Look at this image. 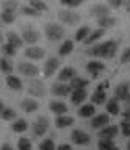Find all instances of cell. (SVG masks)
I'll use <instances>...</instances> for the list:
<instances>
[{"mask_svg": "<svg viewBox=\"0 0 130 150\" xmlns=\"http://www.w3.org/2000/svg\"><path fill=\"white\" fill-rule=\"evenodd\" d=\"M118 50V42L116 41H104L99 44L91 45L86 50V55L94 56V58H104V59H111L116 55Z\"/></svg>", "mask_w": 130, "mask_h": 150, "instance_id": "6da1fadb", "label": "cell"}, {"mask_svg": "<svg viewBox=\"0 0 130 150\" xmlns=\"http://www.w3.org/2000/svg\"><path fill=\"white\" fill-rule=\"evenodd\" d=\"M44 35L50 42H58V41L64 39L66 31H64V27L61 23L49 22V23H45V27H44Z\"/></svg>", "mask_w": 130, "mask_h": 150, "instance_id": "7a4b0ae2", "label": "cell"}, {"mask_svg": "<svg viewBox=\"0 0 130 150\" xmlns=\"http://www.w3.org/2000/svg\"><path fill=\"white\" fill-rule=\"evenodd\" d=\"M21 36L24 39V44L27 45H36L41 39V31L38 28H35L33 25H24L22 27V31H21Z\"/></svg>", "mask_w": 130, "mask_h": 150, "instance_id": "3957f363", "label": "cell"}, {"mask_svg": "<svg viewBox=\"0 0 130 150\" xmlns=\"http://www.w3.org/2000/svg\"><path fill=\"white\" fill-rule=\"evenodd\" d=\"M27 92L30 94L33 98H41L47 94V88L45 83L39 78H30L28 84H27Z\"/></svg>", "mask_w": 130, "mask_h": 150, "instance_id": "277c9868", "label": "cell"}, {"mask_svg": "<svg viewBox=\"0 0 130 150\" xmlns=\"http://www.w3.org/2000/svg\"><path fill=\"white\" fill-rule=\"evenodd\" d=\"M58 21L63 23V25H67V27H74L77 25L78 22L82 21V16L78 13H75L74 9H61V11H58Z\"/></svg>", "mask_w": 130, "mask_h": 150, "instance_id": "5b68a950", "label": "cell"}, {"mask_svg": "<svg viewBox=\"0 0 130 150\" xmlns=\"http://www.w3.org/2000/svg\"><path fill=\"white\" fill-rule=\"evenodd\" d=\"M49 127H50L49 117L47 116H38L36 120L33 122V125H31V130H33V134L36 138H41V136H44L49 131Z\"/></svg>", "mask_w": 130, "mask_h": 150, "instance_id": "8992f818", "label": "cell"}, {"mask_svg": "<svg viewBox=\"0 0 130 150\" xmlns=\"http://www.w3.org/2000/svg\"><path fill=\"white\" fill-rule=\"evenodd\" d=\"M17 70H19L21 75H24L27 78H38V75L41 72L35 63H28V61H22V63L17 64Z\"/></svg>", "mask_w": 130, "mask_h": 150, "instance_id": "52a82bcc", "label": "cell"}, {"mask_svg": "<svg viewBox=\"0 0 130 150\" xmlns=\"http://www.w3.org/2000/svg\"><path fill=\"white\" fill-rule=\"evenodd\" d=\"M88 13H90L91 17H94L97 21V19L111 16V8L108 6V5H104V3H96V5H92V6H90Z\"/></svg>", "mask_w": 130, "mask_h": 150, "instance_id": "ba28073f", "label": "cell"}, {"mask_svg": "<svg viewBox=\"0 0 130 150\" xmlns=\"http://www.w3.org/2000/svg\"><path fill=\"white\" fill-rule=\"evenodd\" d=\"M58 69H60V59L57 56H49L43 66V75L45 78H50L52 75L57 74Z\"/></svg>", "mask_w": 130, "mask_h": 150, "instance_id": "9c48e42d", "label": "cell"}, {"mask_svg": "<svg viewBox=\"0 0 130 150\" xmlns=\"http://www.w3.org/2000/svg\"><path fill=\"white\" fill-rule=\"evenodd\" d=\"M25 58H28L31 61H41L45 58V49H43V47L39 45H28L24 52Z\"/></svg>", "mask_w": 130, "mask_h": 150, "instance_id": "30bf717a", "label": "cell"}, {"mask_svg": "<svg viewBox=\"0 0 130 150\" xmlns=\"http://www.w3.org/2000/svg\"><path fill=\"white\" fill-rule=\"evenodd\" d=\"M50 92H52V96H55V97H67V96H71L72 89L69 86V83L57 81L50 86Z\"/></svg>", "mask_w": 130, "mask_h": 150, "instance_id": "8fae6325", "label": "cell"}, {"mask_svg": "<svg viewBox=\"0 0 130 150\" xmlns=\"http://www.w3.org/2000/svg\"><path fill=\"white\" fill-rule=\"evenodd\" d=\"M71 141L77 145H88L91 142V136L88 134L85 130L75 128V130H72V133H71Z\"/></svg>", "mask_w": 130, "mask_h": 150, "instance_id": "7c38bea8", "label": "cell"}, {"mask_svg": "<svg viewBox=\"0 0 130 150\" xmlns=\"http://www.w3.org/2000/svg\"><path fill=\"white\" fill-rule=\"evenodd\" d=\"M102 70H105V63H102L100 59H91L86 64V72L91 75V78H97Z\"/></svg>", "mask_w": 130, "mask_h": 150, "instance_id": "4fadbf2b", "label": "cell"}, {"mask_svg": "<svg viewBox=\"0 0 130 150\" xmlns=\"http://www.w3.org/2000/svg\"><path fill=\"white\" fill-rule=\"evenodd\" d=\"M114 98L116 100H125L129 96H130V83L129 81H121L116 84V88H114Z\"/></svg>", "mask_w": 130, "mask_h": 150, "instance_id": "5bb4252c", "label": "cell"}, {"mask_svg": "<svg viewBox=\"0 0 130 150\" xmlns=\"http://www.w3.org/2000/svg\"><path fill=\"white\" fill-rule=\"evenodd\" d=\"M110 125V114L102 112V114H96L94 117H91V128H94L99 131L100 128Z\"/></svg>", "mask_w": 130, "mask_h": 150, "instance_id": "9a60e30c", "label": "cell"}, {"mask_svg": "<svg viewBox=\"0 0 130 150\" xmlns=\"http://www.w3.org/2000/svg\"><path fill=\"white\" fill-rule=\"evenodd\" d=\"M5 39H6V44L13 45V47H14V49H17V50L24 47V39H22V36H21L17 31L10 30V31L5 35Z\"/></svg>", "mask_w": 130, "mask_h": 150, "instance_id": "2e32d148", "label": "cell"}, {"mask_svg": "<svg viewBox=\"0 0 130 150\" xmlns=\"http://www.w3.org/2000/svg\"><path fill=\"white\" fill-rule=\"evenodd\" d=\"M49 110L50 112H53L55 116H63V114H67L69 108L64 102L61 100H50L49 102Z\"/></svg>", "mask_w": 130, "mask_h": 150, "instance_id": "e0dca14e", "label": "cell"}, {"mask_svg": "<svg viewBox=\"0 0 130 150\" xmlns=\"http://www.w3.org/2000/svg\"><path fill=\"white\" fill-rule=\"evenodd\" d=\"M6 86L11 89V91H14V92H21L22 89H24V83H22V80L17 77V75H6Z\"/></svg>", "mask_w": 130, "mask_h": 150, "instance_id": "ac0fdd59", "label": "cell"}, {"mask_svg": "<svg viewBox=\"0 0 130 150\" xmlns=\"http://www.w3.org/2000/svg\"><path fill=\"white\" fill-rule=\"evenodd\" d=\"M77 75V70L71 67V66H66V67H63L61 70L58 72V81H61V83H69L71 80L74 78Z\"/></svg>", "mask_w": 130, "mask_h": 150, "instance_id": "d6986e66", "label": "cell"}, {"mask_svg": "<svg viewBox=\"0 0 130 150\" xmlns=\"http://www.w3.org/2000/svg\"><path fill=\"white\" fill-rule=\"evenodd\" d=\"M21 108L24 110V112L31 114V112H36L39 110V103H38V100H35L33 97H27L21 102Z\"/></svg>", "mask_w": 130, "mask_h": 150, "instance_id": "ffe728a7", "label": "cell"}, {"mask_svg": "<svg viewBox=\"0 0 130 150\" xmlns=\"http://www.w3.org/2000/svg\"><path fill=\"white\" fill-rule=\"evenodd\" d=\"M71 102H72V105H83L85 103V100L88 98V91L86 89H75V91H72L71 92Z\"/></svg>", "mask_w": 130, "mask_h": 150, "instance_id": "44dd1931", "label": "cell"}, {"mask_svg": "<svg viewBox=\"0 0 130 150\" xmlns=\"http://www.w3.org/2000/svg\"><path fill=\"white\" fill-rule=\"evenodd\" d=\"M78 116L82 119H91V117L96 116V105L92 103H83L78 108Z\"/></svg>", "mask_w": 130, "mask_h": 150, "instance_id": "7402d4cb", "label": "cell"}, {"mask_svg": "<svg viewBox=\"0 0 130 150\" xmlns=\"http://www.w3.org/2000/svg\"><path fill=\"white\" fill-rule=\"evenodd\" d=\"M105 36V30H102V28H96V30H91V33L88 35V38L85 41H83V44L85 45H94L97 41L100 39V38Z\"/></svg>", "mask_w": 130, "mask_h": 150, "instance_id": "603a6c76", "label": "cell"}, {"mask_svg": "<svg viewBox=\"0 0 130 150\" xmlns=\"http://www.w3.org/2000/svg\"><path fill=\"white\" fill-rule=\"evenodd\" d=\"M71 125H74V117L69 116V114L57 116V119H55V127H57V128H60V130L69 128Z\"/></svg>", "mask_w": 130, "mask_h": 150, "instance_id": "cb8c5ba5", "label": "cell"}, {"mask_svg": "<svg viewBox=\"0 0 130 150\" xmlns=\"http://www.w3.org/2000/svg\"><path fill=\"white\" fill-rule=\"evenodd\" d=\"M88 84H90V80L83 78V77H80V75H75V77L69 81V86H71L72 91H75V89H86Z\"/></svg>", "mask_w": 130, "mask_h": 150, "instance_id": "d4e9b609", "label": "cell"}, {"mask_svg": "<svg viewBox=\"0 0 130 150\" xmlns=\"http://www.w3.org/2000/svg\"><path fill=\"white\" fill-rule=\"evenodd\" d=\"M105 108H107V114L110 116H118L121 112V105H119V100H116V98H108L105 103Z\"/></svg>", "mask_w": 130, "mask_h": 150, "instance_id": "484cf974", "label": "cell"}, {"mask_svg": "<svg viewBox=\"0 0 130 150\" xmlns=\"http://www.w3.org/2000/svg\"><path fill=\"white\" fill-rule=\"evenodd\" d=\"M118 134V127L116 125H107L99 130V138H107V139H114Z\"/></svg>", "mask_w": 130, "mask_h": 150, "instance_id": "4316f807", "label": "cell"}, {"mask_svg": "<svg viewBox=\"0 0 130 150\" xmlns=\"http://www.w3.org/2000/svg\"><path fill=\"white\" fill-rule=\"evenodd\" d=\"M74 47H75V44H74L72 39H64L58 49V55L60 56H69L74 52Z\"/></svg>", "mask_w": 130, "mask_h": 150, "instance_id": "83f0119b", "label": "cell"}, {"mask_svg": "<svg viewBox=\"0 0 130 150\" xmlns=\"http://www.w3.org/2000/svg\"><path fill=\"white\" fill-rule=\"evenodd\" d=\"M107 100H108V97H107V92L105 91H100V89H96L94 92L91 94V103L92 105H104V103H107Z\"/></svg>", "mask_w": 130, "mask_h": 150, "instance_id": "f1b7e54d", "label": "cell"}, {"mask_svg": "<svg viewBox=\"0 0 130 150\" xmlns=\"http://www.w3.org/2000/svg\"><path fill=\"white\" fill-rule=\"evenodd\" d=\"M0 119L6 120V122H14L17 119V112H16L14 108L5 106L3 110H0Z\"/></svg>", "mask_w": 130, "mask_h": 150, "instance_id": "f546056e", "label": "cell"}, {"mask_svg": "<svg viewBox=\"0 0 130 150\" xmlns=\"http://www.w3.org/2000/svg\"><path fill=\"white\" fill-rule=\"evenodd\" d=\"M13 70H14V64H13L11 58L2 56V58H0V72L5 74V75H11Z\"/></svg>", "mask_w": 130, "mask_h": 150, "instance_id": "4dcf8cb0", "label": "cell"}, {"mask_svg": "<svg viewBox=\"0 0 130 150\" xmlns=\"http://www.w3.org/2000/svg\"><path fill=\"white\" fill-rule=\"evenodd\" d=\"M0 19H2V23H5V25H11V23L16 21V11H11V9H2V13H0Z\"/></svg>", "mask_w": 130, "mask_h": 150, "instance_id": "1f68e13d", "label": "cell"}, {"mask_svg": "<svg viewBox=\"0 0 130 150\" xmlns=\"http://www.w3.org/2000/svg\"><path fill=\"white\" fill-rule=\"evenodd\" d=\"M116 17L113 16H107V17H102V19H97V27L102 28V30H105V28H111L116 25Z\"/></svg>", "mask_w": 130, "mask_h": 150, "instance_id": "d6a6232c", "label": "cell"}, {"mask_svg": "<svg viewBox=\"0 0 130 150\" xmlns=\"http://www.w3.org/2000/svg\"><path fill=\"white\" fill-rule=\"evenodd\" d=\"M90 33H91V28L88 25H83V27H80L75 33H74V39H75L77 42H83L88 38Z\"/></svg>", "mask_w": 130, "mask_h": 150, "instance_id": "836d02e7", "label": "cell"}, {"mask_svg": "<svg viewBox=\"0 0 130 150\" xmlns=\"http://www.w3.org/2000/svg\"><path fill=\"white\" fill-rule=\"evenodd\" d=\"M27 128H28V122L25 119H16L11 125V130L14 133H24V131H27Z\"/></svg>", "mask_w": 130, "mask_h": 150, "instance_id": "e575fe53", "label": "cell"}, {"mask_svg": "<svg viewBox=\"0 0 130 150\" xmlns=\"http://www.w3.org/2000/svg\"><path fill=\"white\" fill-rule=\"evenodd\" d=\"M116 147L113 139H107V138H100L97 141V150H113Z\"/></svg>", "mask_w": 130, "mask_h": 150, "instance_id": "d590c367", "label": "cell"}, {"mask_svg": "<svg viewBox=\"0 0 130 150\" xmlns=\"http://www.w3.org/2000/svg\"><path fill=\"white\" fill-rule=\"evenodd\" d=\"M28 5H30L31 8H35L36 11H38V13H41V14H43V13H45V11L49 9L47 3H45L44 0H28Z\"/></svg>", "mask_w": 130, "mask_h": 150, "instance_id": "8d00e7d4", "label": "cell"}, {"mask_svg": "<svg viewBox=\"0 0 130 150\" xmlns=\"http://www.w3.org/2000/svg\"><path fill=\"white\" fill-rule=\"evenodd\" d=\"M17 150H33V144H31V139L22 136L17 141Z\"/></svg>", "mask_w": 130, "mask_h": 150, "instance_id": "74e56055", "label": "cell"}, {"mask_svg": "<svg viewBox=\"0 0 130 150\" xmlns=\"http://www.w3.org/2000/svg\"><path fill=\"white\" fill-rule=\"evenodd\" d=\"M16 53H17V49H14L13 45H10V44H2V55L5 56V58H13V56H16Z\"/></svg>", "mask_w": 130, "mask_h": 150, "instance_id": "f35d334b", "label": "cell"}, {"mask_svg": "<svg viewBox=\"0 0 130 150\" xmlns=\"http://www.w3.org/2000/svg\"><path fill=\"white\" fill-rule=\"evenodd\" d=\"M39 150H57V144H55L53 139L45 138L39 142Z\"/></svg>", "mask_w": 130, "mask_h": 150, "instance_id": "ab89813d", "label": "cell"}, {"mask_svg": "<svg viewBox=\"0 0 130 150\" xmlns=\"http://www.w3.org/2000/svg\"><path fill=\"white\" fill-rule=\"evenodd\" d=\"M21 13L24 14V16H28V17H39L41 13H38L35 8H31L30 5H24V6H21Z\"/></svg>", "mask_w": 130, "mask_h": 150, "instance_id": "60d3db41", "label": "cell"}, {"mask_svg": "<svg viewBox=\"0 0 130 150\" xmlns=\"http://www.w3.org/2000/svg\"><path fill=\"white\" fill-rule=\"evenodd\" d=\"M86 0H60V3L63 5V6H66L69 9H74L77 6H80V5H83Z\"/></svg>", "mask_w": 130, "mask_h": 150, "instance_id": "b9f144b4", "label": "cell"}, {"mask_svg": "<svg viewBox=\"0 0 130 150\" xmlns=\"http://www.w3.org/2000/svg\"><path fill=\"white\" fill-rule=\"evenodd\" d=\"M2 8L3 9H11V11H17V8H19V2H17V0H3Z\"/></svg>", "mask_w": 130, "mask_h": 150, "instance_id": "7bdbcfd3", "label": "cell"}, {"mask_svg": "<svg viewBox=\"0 0 130 150\" xmlns=\"http://www.w3.org/2000/svg\"><path fill=\"white\" fill-rule=\"evenodd\" d=\"M119 61H121V64H129L130 63V47H127V49L122 50Z\"/></svg>", "mask_w": 130, "mask_h": 150, "instance_id": "ee69618b", "label": "cell"}, {"mask_svg": "<svg viewBox=\"0 0 130 150\" xmlns=\"http://www.w3.org/2000/svg\"><path fill=\"white\" fill-rule=\"evenodd\" d=\"M121 133H122L125 138H130V122H127V120L121 122Z\"/></svg>", "mask_w": 130, "mask_h": 150, "instance_id": "f6af8a7d", "label": "cell"}, {"mask_svg": "<svg viewBox=\"0 0 130 150\" xmlns=\"http://www.w3.org/2000/svg\"><path fill=\"white\" fill-rule=\"evenodd\" d=\"M125 3V0H108V6L110 8H121L122 6V5Z\"/></svg>", "mask_w": 130, "mask_h": 150, "instance_id": "bcb514c9", "label": "cell"}, {"mask_svg": "<svg viewBox=\"0 0 130 150\" xmlns=\"http://www.w3.org/2000/svg\"><path fill=\"white\" fill-rule=\"evenodd\" d=\"M57 150H72V147H71V144H60V145H57Z\"/></svg>", "mask_w": 130, "mask_h": 150, "instance_id": "7dc6e473", "label": "cell"}, {"mask_svg": "<svg viewBox=\"0 0 130 150\" xmlns=\"http://www.w3.org/2000/svg\"><path fill=\"white\" fill-rule=\"evenodd\" d=\"M122 116H124V120H127V122H130V106H127L124 110V112H122Z\"/></svg>", "mask_w": 130, "mask_h": 150, "instance_id": "c3c4849f", "label": "cell"}, {"mask_svg": "<svg viewBox=\"0 0 130 150\" xmlns=\"http://www.w3.org/2000/svg\"><path fill=\"white\" fill-rule=\"evenodd\" d=\"M0 150H16V149L13 147L11 144H8V142H5V144H2V147H0Z\"/></svg>", "mask_w": 130, "mask_h": 150, "instance_id": "681fc988", "label": "cell"}, {"mask_svg": "<svg viewBox=\"0 0 130 150\" xmlns=\"http://www.w3.org/2000/svg\"><path fill=\"white\" fill-rule=\"evenodd\" d=\"M125 8H127V13H130V0H125Z\"/></svg>", "mask_w": 130, "mask_h": 150, "instance_id": "f907efd6", "label": "cell"}, {"mask_svg": "<svg viewBox=\"0 0 130 150\" xmlns=\"http://www.w3.org/2000/svg\"><path fill=\"white\" fill-rule=\"evenodd\" d=\"M124 102H125V105H127V106H130V96H129L127 98H125V100H124Z\"/></svg>", "mask_w": 130, "mask_h": 150, "instance_id": "816d5d0a", "label": "cell"}, {"mask_svg": "<svg viewBox=\"0 0 130 150\" xmlns=\"http://www.w3.org/2000/svg\"><path fill=\"white\" fill-rule=\"evenodd\" d=\"M3 108H5V105H3V100L0 98V110H3Z\"/></svg>", "mask_w": 130, "mask_h": 150, "instance_id": "f5cc1de1", "label": "cell"}, {"mask_svg": "<svg viewBox=\"0 0 130 150\" xmlns=\"http://www.w3.org/2000/svg\"><path fill=\"white\" fill-rule=\"evenodd\" d=\"M125 149H127V150H130V139L127 141V144H125Z\"/></svg>", "mask_w": 130, "mask_h": 150, "instance_id": "db71d44e", "label": "cell"}, {"mask_svg": "<svg viewBox=\"0 0 130 150\" xmlns=\"http://www.w3.org/2000/svg\"><path fill=\"white\" fill-rule=\"evenodd\" d=\"M2 44H3V35L0 33V45H2Z\"/></svg>", "mask_w": 130, "mask_h": 150, "instance_id": "11a10c76", "label": "cell"}, {"mask_svg": "<svg viewBox=\"0 0 130 150\" xmlns=\"http://www.w3.org/2000/svg\"><path fill=\"white\" fill-rule=\"evenodd\" d=\"M0 27H2V19H0Z\"/></svg>", "mask_w": 130, "mask_h": 150, "instance_id": "9f6ffc18", "label": "cell"}, {"mask_svg": "<svg viewBox=\"0 0 130 150\" xmlns=\"http://www.w3.org/2000/svg\"><path fill=\"white\" fill-rule=\"evenodd\" d=\"M113 150H119V149H118V147H114V149H113Z\"/></svg>", "mask_w": 130, "mask_h": 150, "instance_id": "6f0895ef", "label": "cell"}, {"mask_svg": "<svg viewBox=\"0 0 130 150\" xmlns=\"http://www.w3.org/2000/svg\"><path fill=\"white\" fill-rule=\"evenodd\" d=\"M44 2H45V0H44Z\"/></svg>", "mask_w": 130, "mask_h": 150, "instance_id": "680465c9", "label": "cell"}]
</instances>
